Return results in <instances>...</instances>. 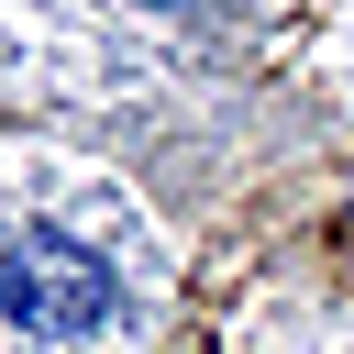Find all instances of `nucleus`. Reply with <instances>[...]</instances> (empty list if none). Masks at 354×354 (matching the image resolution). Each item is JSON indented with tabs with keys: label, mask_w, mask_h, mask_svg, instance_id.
I'll use <instances>...</instances> for the list:
<instances>
[{
	"label": "nucleus",
	"mask_w": 354,
	"mask_h": 354,
	"mask_svg": "<svg viewBox=\"0 0 354 354\" xmlns=\"http://www.w3.org/2000/svg\"><path fill=\"white\" fill-rule=\"evenodd\" d=\"M0 310L22 332H88V321H111V266L66 232H22L0 254Z\"/></svg>",
	"instance_id": "1"
}]
</instances>
